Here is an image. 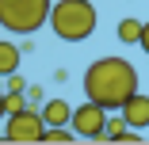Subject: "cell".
I'll list each match as a JSON object with an SVG mask.
<instances>
[{
	"instance_id": "cell-3",
	"label": "cell",
	"mask_w": 149,
	"mask_h": 145,
	"mask_svg": "<svg viewBox=\"0 0 149 145\" xmlns=\"http://www.w3.org/2000/svg\"><path fill=\"white\" fill-rule=\"evenodd\" d=\"M54 0H0V31L8 35H35L50 23Z\"/></svg>"
},
{
	"instance_id": "cell-15",
	"label": "cell",
	"mask_w": 149,
	"mask_h": 145,
	"mask_svg": "<svg viewBox=\"0 0 149 145\" xmlns=\"http://www.w3.org/2000/svg\"><path fill=\"white\" fill-rule=\"evenodd\" d=\"M8 119V111H4V92H0V122Z\"/></svg>"
},
{
	"instance_id": "cell-4",
	"label": "cell",
	"mask_w": 149,
	"mask_h": 145,
	"mask_svg": "<svg viewBox=\"0 0 149 145\" xmlns=\"http://www.w3.org/2000/svg\"><path fill=\"white\" fill-rule=\"evenodd\" d=\"M46 134V119H42V111L38 107H23L15 114H8V122H4V141L12 145H27V141H42Z\"/></svg>"
},
{
	"instance_id": "cell-5",
	"label": "cell",
	"mask_w": 149,
	"mask_h": 145,
	"mask_svg": "<svg viewBox=\"0 0 149 145\" xmlns=\"http://www.w3.org/2000/svg\"><path fill=\"white\" fill-rule=\"evenodd\" d=\"M107 107H100L96 99H84L80 107H73V119H69V126L77 130V137H84V141H103V126H107Z\"/></svg>"
},
{
	"instance_id": "cell-10",
	"label": "cell",
	"mask_w": 149,
	"mask_h": 145,
	"mask_svg": "<svg viewBox=\"0 0 149 145\" xmlns=\"http://www.w3.org/2000/svg\"><path fill=\"white\" fill-rule=\"evenodd\" d=\"M73 137H77V130H73V126H46V134H42V141H54V145L73 141Z\"/></svg>"
},
{
	"instance_id": "cell-13",
	"label": "cell",
	"mask_w": 149,
	"mask_h": 145,
	"mask_svg": "<svg viewBox=\"0 0 149 145\" xmlns=\"http://www.w3.org/2000/svg\"><path fill=\"white\" fill-rule=\"evenodd\" d=\"M4 80H8V92H27V80L19 76V69H15V73H8Z\"/></svg>"
},
{
	"instance_id": "cell-11",
	"label": "cell",
	"mask_w": 149,
	"mask_h": 145,
	"mask_svg": "<svg viewBox=\"0 0 149 145\" xmlns=\"http://www.w3.org/2000/svg\"><path fill=\"white\" fill-rule=\"evenodd\" d=\"M23 107H31V103H27V92H4V111L8 114H15Z\"/></svg>"
},
{
	"instance_id": "cell-2",
	"label": "cell",
	"mask_w": 149,
	"mask_h": 145,
	"mask_svg": "<svg viewBox=\"0 0 149 145\" xmlns=\"http://www.w3.org/2000/svg\"><path fill=\"white\" fill-rule=\"evenodd\" d=\"M96 23H100V15H96L92 0H54V8H50V31L61 42L92 38Z\"/></svg>"
},
{
	"instance_id": "cell-9",
	"label": "cell",
	"mask_w": 149,
	"mask_h": 145,
	"mask_svg": "<svg viewBox=\"0 0 149 145\" xmlns=\"http://www.w3.org/2000/svg\"><path fill=\"white\" fill-rule=\"evenodd\" d=\"M138 38H141V19H123V23H118V42L134 46Z\"/></svg>"
},
{
	"instance_id": "cell-8",
	"label": "cell",
	"mask_w": 149,
	"mask_h": 145,
	"mask_svg": "<svg viewBox=\"0 0 149 145\" xmlns=\"http://www.w3.org/2000/svg\"><path fill=\"white\" fill-rule=\"evenodd\" d=\"M23 65V50L19 42H8V38H0V76H8Z\"/></svg>"
},
{
	"instance_id": "cell-14",
	"label": "cell",
	"mask_w": 149,
	"mask_h": 145,
	"mask_svg": "<svg viewBox=\"0 0 149 145\" xmlns=\"http://www.w3.org/2000/svg\"><path fill=\"white\" fill-rule=\"evenodd\" d=\"M138 46H141V50H145V53H149V19H145V23H141V38H138Z\"/></svg>"
},
{
	"instance_id": "cell-1",
	"label": "cell",
	"mask_w": 149,
	"mask_h": 145,
	"mask_svg": "<svg viewBox=\"0 0 149 145\" xmlns=\"http://www.w3.org/2000/svg\"><path fill=\"white\" fill-rule=\"evenodd\" d=\"M138 92V69L126 57H96L84 69V96L107 111H118Z\"/></svg>"
},
{
	"instance_id": "cell-7",
	"label": "cell",
	"mask_w": 149,
	"mask_h": 145,
	"mask_svg": "<svg viewBox=\"0 0 149 145\" xmlns=\"http://www.w3.org/2000/svg\"><path fill=\"white\" fill-rule=\"evenodd\" d=\"M38 111H42L46 126H69V119H73V107H69V99H46Z\"/></svg>"
},
{
	"instance_id": "cell-12",
	"label": "cell",
	"mask_w": 149,
	"mask_h": 145,
	"mask_svg": "<svg viewBox=\"0 0 149 145\" xmlns=\"http://www.w3.org/2000/svg\"><path fill=\"white\" fill-rule=\"evenodd\" d=\"M27 103H31V107H42V103H46L42 84H27Z\"/></svg>"
},
{
	"instance_id": "cell-6",
	"label": "cell",
	"mask_w": 149,
	"mask_h": 145,
	"mask_svg": "<svg viewBox=\"0 0 149 145\" xmlns=\"http://www.w3.org/2000/svg\"><path fill=\"white\" fill-rule=\"evenodd\" d=\"M118 114L134 126V130H145L149 126V96H141V92H134L123 107H118Z\"/></svg>"
}]
</instances>
